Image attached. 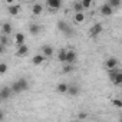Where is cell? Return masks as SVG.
<instances>
[{"mask_svg":"<svg viewBox=\"0 0 122 122\" xmlns=\"http://www.w3.org/2000/svg\"><path fill=\"white\" fill-rule=\"evenodd\" d=\"M101 32H102V25H101V23H96V25H93V26L91 27L89 35H91V37H96Z\"/></svg>","mask_w":122,"mask_h":122,"instance_id":"1","label":"cell"},{"mask_svg":"<svg viewBox=\"0 0 122 122\" xmlns=\"http://www.w3.org/2000/svg\"><path fill=\"white\" fill-rule=\"evenodd\" d=\"M47 6L50 7V10H57L62 6V0H47Z\"/></svg>","mask_w":122,"mask_h":122,"instance_id":"2","label":"cell"},{"mask_svg":"<svg viewBox=\"0 0 122 122\" xmlns=\"http://www.w3.org/2000/svg\"><path fill=\"white\" fill-rule=\"evenodd\" d=\"M10 95H12V89H10V88L5 86V88H2V89H0V101L7 99Z\"/></svg>","mask_w":122,"mask_h":122,"instance_id":"3","label":"cell"},{"mask_svg":"<svg viewBox=\"0 0 122 122\" xmlns=\"http://www.w3.org/2000/svg\"><path fill=\"white\" fill-rule=\"evenodd\" d=\"M75 60H76V52L66 50V63H75Z\"/></svg>","mask_w":122,"mask_h":122,"instance_id":"4","label":"cell"},{"mask_svg":"<svg viewBox=\"0 0 122 122\" xmlns=\"http://www.w3.org/2000/svg\"><path fill=\"white\" fill-rule=\"evenodd\" d=\"M27 52H29V47L23 43V45H19V49H17L16 55H17L19 57H23V56H26V55H27Z\"/></svg>","mask_w":122,"mask_h":122,"instance_id":"5","label":"cell"},{"mask_svg":"<svg viewBox=\"0 0 122 122\" xmlns=\"http://www.w3.org/2000/svg\"><path fill=\"white\" fill-rule=\"evenodd\" d=\"M57 27H59L60 32H63V33H66V35H71V27H69L63 20H60V22L57 23Z\"/></svg>","mask_w":122,"mask_h":122,"instance_id":"6","label":"cell"},{"mask_svg":"<svg viewBox=\"0 0 122 122\" xmlns=\"http://www.w3.org/2000/svg\"><path fill=\"white\" fill-rule=\"evenodd\" d=\"M105 66H106V69H113V68H116V66H118V59L109 57L106 62H105Z\"/></svg>","mask_w":122,"mask_h":122,"instance_id":"7","label":"cell"},{"mask_svg":"<svg viewBox=\"0 0 122 122\" xmlns=\"http://www.w3.org/2000/svg\"><path fill=\"white\" fill-rule=\"evenodd\" d=\"M101 13H102L103 16H111V15L113 13V9L106 3V5H103V6L101 7Z\"/></svg>","mask_w":122,"mask_h":122,"instance_id":"8","label":"cell"},{"mask_svg":"<svg viewBox=\"0 0 122 122\" xmlns=\"http://www.w3.org/2000/svg\"><path fill=\"white\" fill-rule=\"evenodd\" d=\"M42 55H43L45 57H50V56L53 55V47H52V46H47V45L43 46V47H42Z\"/></svg>","mask_w":122,"mask_h":122,"instance_id":"9","label":"cell"},{"mask_svg":"<svg viewBox=\"0 0 122 122\" xmlns=\"http://www.w3.org/2000/svg\"><path fill=\"white\" fill-rule=\"evenodd\" d=\"M32 62H33V65H36V66H39V65H42L43 62H45V56L40 53V55H36V56H33V59H32Z\"/></svg>","mask_w":122,"mask_h":122,"instance_id":"10","label":"cell"},{"mask_svg":"<svg viewBox=\"0 0 122 122\" xmlns=\"http://www.w3.org/2000/svg\"><path fill=\"white\" fill-rule=\"evenodd\" d=\"M42 30H43V27L40 25H30V27H29V32L32 35H39Z\"/></svg>","mask_w":122,"mask_h":122,"instance_id":"11","label":"cell"},{"mask_svg":"<svg viewBox=\"0 0 122 122\" xmlns=\"http://www.w3.org/2000/svg\"><path fill=\"white\" fill-rule=\"evenodd\" d=\"M7 12H9L12 16H16V15H19V12H20V7H19L17 5H10V6L7 7Z\"/></svg>","mask_w":122,"mask_h":122,"instance_id":"12","label":"cell"},{"mask_svg":"<svg viewBox=\"0 0 122 122\" xmlns=\"http://www.w3.org/2000/svg\"><path fill=\"white\" fill-rule=\"evenodd\" d=\"M17 83H19V86H20L22 92H23V91H27V89H29V83H27V81H26L25 78H20V79L17 81Z\"/></svg>","mask_w":122,"mask_h":122,"instance_id":"13","label":"cell"},{"mask_svg":"<svg viewBox=\"0 0 122 122\" xmlns=\"http://www.w3.org/2000/svg\"><path fill=\"white\" fill-rule=\"evenodd\" d=\"M68 93L72 95V96H76V95L79 93V86H76V85H71V86H68Z\"/></svg>","mask_w":122,"mask_h":122,"instance_id":"14","label":"cell"},{"mask_svg":"<svg viewBox=\"0 0 122 122\" xmlns=\"http://www.w3.org/2000/svg\"><path fill=\"white\" fill-rule=\"evenodd\" d=\"M32 12H33V15H35V16H39V15H42V12H43V7H42V5L36 3V5L32 7Z\"/></svg>","mask_w":122,"mask_h":122,"instance_id":"15","label":"cell"},{"mask_svg":"<svg viewBox=\"0 0 122 122\" xmlns=\"http://www.w3.org/2000/svg\"><path fill=\"white\" fill-rule=\"evenodd\" d=\"M68 86H69V85H66V83H59V85L56 86V91H57L59 93H66V92H68Z\"/></svg>","mask_w":122,"mask_h":122,"instance_id":"16","label":"cell"},{"mask_svg":"<svg viewBox=\"0 0 122 122\" xmlns=\"http://www.w3.org/2000/svg\"><path fill=\"white\" fill-rule=\"evenodd\" d=\"M2 32H3V35H10L12 33V25L10 23H5L2 26Z\"/></svg>","mask_w":122,"mask_h":122,"instance_id":"17","label":"cell"},{"mask_svg":"<svg viewBox=\"0 0 122 122\" xmlns=\"http://www.w3.org/2000/svg\"><path fill=\"white\" fill-rule=\"evenodd\" d=\"M57 59H59L62 63H66V50H60V52L57 53Z\"/></svg>","mask_w":122,"mask_h":122,"instance_id":"18","label":"cell"},{"mask_svg":"<svg viewBox=\"0 0 122 122\" xmlns=\"http://www.w3.org/2000/svg\"><path fill=\"white\" fill-rule=\"evenodd\" d=\"M83 20H85V15H83L82 12L75 13V22H76V23H82Z\"/></svg>","mask_w":122,"mask_h":122,"instance_id":"19","label":"cell"},{"mask_svg":"<svg viewBox=\"0 0 122 122\" xmlns=\"http://www.w3.org/2000/svg\"><path fill=\"white\" fill-rule=\"evenodd\" d=\"M108 5H109L112 9H118V7L121 6V0H109Z\"/></svg>","mask_w":122,"mask_h":122,"instance_id":"20","label":"cell"},{"mask_svg":"<svg viewBox=\"0 0 122 122\" xmlns=\"http://www.w3.org/2000/svg\"><path fill=\"white\" fill-rule=\"evenodd\" d=\"M16 43H17V46L25 43V35L23 33H17L16 35Z\"/></svg>","mask_w":122,"mask_h":122,"instance_id":"21","label":"cell"},{"mask_svg":"<svg viewBox=\"0 0 122 122\" xmlns=\"http://www.w3.org/2000/svg\"><path fill=\"white\" fill-rule=\"evenodd\" d=\"M92 2H93V0H82L81 5H82L83 9H89V7L92 6Z\"/></svg>","mask_w":122,"mask_h":122,"instance_id":"22","label":"cell"},{"mask_svg":"<svg viewBox=\"0 0 122 122\" xmlns=\"http://www.w3.org/2000/svg\"><path fill=\"white\" fill-rule=\"evenodd\" d=\"M7 72V63H0V75H5Z\"/></svg>","mask_w":122,"mask_h":122,"instance_id":"23","label":"cell"},{"mask_svg":"<svg viewBox=\"0 0 122 122\" xmlns=\"http://www.w3.org/2000/svg\"><path fill=\"white\" fill-rule=\"evenodd\" d=\"M62 71H63V73H69V72H72V71H73V66H72V63H69V65H65Z\"/></svg>","mask_w":122,"mask_h":122,"instance_id":"24","label":"cell"},{"mask_svg":"<svg viewBox=\"0 0 122 122\" xmlns=\"http://www.w3.org/2000/svg\"><path fill=\"white\" fill-rule=\"evenodd\" d=\"M73 10H75V13H78V12H82V10H83V7H82L81 2H79V3H75V6H73Z\"/></svg>","mask_w":122,"mask_h":122,"instance_id":"25","label":"cell"},{"mask_svg":"<svg viewBox=\"0 0 122 122\" xmlns=\"http://www.w3.org/2000/svg\"><path fill=\"white\" fill-rule=\"evenodd\" d=\"M0 43H2V45H5V46L9 43V39H7V36H6V35H3L2 37H0Z\"/></svg>","mask_w":122,"mask_h":122,"instance_id":"26","label":"cell"},{"mask_svg":"<svg viewBox=\"0 0 122 122\" xmlns=\"http://www.w3.org/2000/svg\"><path fill=\"white\" fill-rule=\"evenodd\" d=\"M112 103H113L116 108H122V101H121V99H113Z\"/></svg>","mask_w":122,"mask_h":122,"instance_id":"27","label":"cell"},{"mask_svg":"<svg viewBox=\"0 0 122 122\" xmlns=\"http://www.w3.org/2000/svg\"><path fill=\"white\" fill-rule=\"evenodd\" d=\"M5 50V45H2V43H0V53H2Z\"/></svg>","mask_w":122,"mask_h":122,"instance_id":"28","label":"cell"},{"mask_svg":"<svg viewBox=\"0 0 122 122\" xmlns=\"http://www.w3.org/2000/svg\"><path fill=\"white\" fill-rule=\"evenodd\" d=\"M79 118H81V119H83V118H86V113H81V115H79Z\"/></svg>","mask_w":122,"mask_h":122,"instance_id":"29","label":"cell"},{"mask_svg":"<svg viewBox=\"0 0 122 122\" xmlns=\"http://www.w3.org/2000/svg\"><path fill=\"white\" fill-rule=\"evenodd\" d=\"M6 2H7L9 5H12V3H13V0H6Z\"/></svg>","mask_w":122,"mask_h":122,"instance_id":"30","label":"cell"},{"mask_svg":"<svg viewBox=\"0 0 122 122\" xmlns=\"http://www.w3.org/2000/svg\"><path fill=\"white\" fill-rule=\"evenodd\" d=\"M0 119H3V113L2 112H0Z\"/></svg>","mask_w":122,"mask_h":122,"instance_id":"31","label":"cell"}]
</instances>
